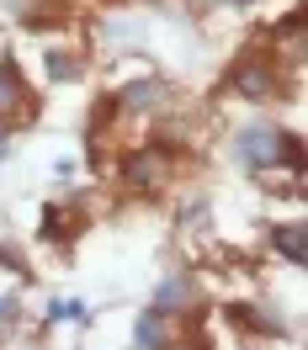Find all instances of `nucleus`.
Listing matches in <instances>:
<instances>
[{
  "label": "nucleus",
  "instance_id": "0eeeda50",
  "mask_svg": "<svg viewBox=\"0 0 308 350\" xmlns=\"http://www.w3.org/2000/svg\"><path fill=\"white\" fill-rule=\"evenodd\" d=\"M11 107H16V80L0 75V111H11Z\"/></svg>",
  "mask_w": 308,
  "mask_h": 350
},
{
  "label": "nucleus",
  "instance_id": "f03ea898",
  "mask_svg": "<svg viewBox=\"0 0 308 350\" xmlns=\"http://www.w3.org/2000/svg\"><path fill=\"white\" fill-rule=\"evenodd\" d=\"M133 340H138V345H165V324H159V313H144L138 329H133Z\"/></svg>",
  "mask_w": 308,
  "mask_h": 350
},
{
  "label": "nucleus",
  "instance_id": "f257e3e1",
  "mask_svg": "<svg viewBox=\"0 0 308 350\" xmlns=\"http://www.w3.org/2000/svg\"><path fill=\"white\" fill-rule=\"evenodd\" d=\"M277 154H287V165H298V159H303L298 144H292L287 133H277V128H244L240 133V159H244V165H255V170H261V165H271Z\"/></svg>",
  "mask_w": 308,
  "mask_h": 350
},
{
  "label": "nucleus",
  "instance_id": "6e6552de",
  "mask_svg": "<svg viewBox=\"0 0 308 350\" xmlns=\"http://www.w3.org/2000/svg\"><path fill=\"white\" fill-rule=\"evenodd\" d=\"M48 69H53L59 80H69V75H75V59H69V53H53V59H48Z\"/></svg>",
  "mask_w": 308,
  "mask_h": 350
},
{
  "label": "nucleus",
  "instance_id": "39448f33",
  "mask_svg": "<svg viewBox=\"0 0 308 350\" xmlns=\"http://www.w3.org/2000/svg\"><path fill=\"white\" fill-rule=\"evenodd\" d=\"M277 244H282L287 260H303V228H282V234H277Z\"/></svg>",
  "mask_w": 308,
  "mask_h": 350
},
{
  "label": "nucleus",
  "instance_id": "7ed1b4c3",
  "mask_svg": "<svg viewBox=\"0 0 308 350\" xmlns=\"http://www.w3.org/2000/svg\"><path fill=\"white\" fill-rule=\"evenodd\" d=\"M186 297H192V286H186V282H165V286H159V297H154V308H181Z\"/></svg>",
  "mask_w": 308,
  "mask_h": 350
},
{
  "label": "nucleus",
  "instance_id": "423d86ee",
  "mask_svg": "<svg viewBox=\"0 0 308 350\" xmlns=\"http://www.w3.org/2000/svg\"><path fill=\"white\" fill-rule=\"evenodd\" d=\"M128 175H133V180H138V186H144V180H159V159H154V154H138Z\"/></svg>",
  "mask_w": 308,
  "mask_h": 350
},
{
  "label": "nucleus",
  "instance_id": "20e7f679",
  "mask_svg": "<svg viewBox=\"0 0 308 350\" xmlns=\"http://www.w3.org/2000/svg\"><path fill=\"white\" fill-rule=\"evenodd\" d=\"M240 90H244V96H266V69L261 64H244L240 69Z\"/></svg>",
  "mask_w": 308,
  "mask_h": 350
}]
</instances>
